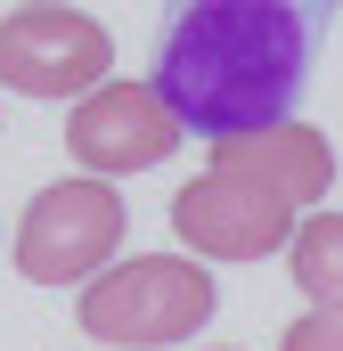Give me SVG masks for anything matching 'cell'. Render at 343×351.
Masks as SVG:
<instances>
[{
    "instance_id": "1",
    "label": "cell",
    "mask_w": 343,
    "mask_h": 351,
    "mask_svg": "<svg viewBox=\"0 0 343 351\" xmlns=\"http://www.w3.org/2000/svg\"><path fill=\"white\" fill-rule=\"evenodd\" d=\"M327 33V0H180L156 49V90L196 139L294 114Z\"/></svg>"
},
{
    "instance_id": "2",
    "label": "cell",
    "mask_w": 343,
    "mask_h": 351,
    "mask_svg": "<svg viewBox=\"0 0 343 351\" xmlns=\"http://www.w3.org/2000/svg\"><path fill=\"white\" fill-rule=\"evenodd\" d=\"M213 278L188 254H131V262H106L82 286L74 319H82L98 343L115 351H156V343H188L204 319H213Z\"/></svg>"
},
{
    "instance_id": "3",
    "label": "cell",
    "mask_w": 343,
    "mask_h": 351,
    "mask_svg": "<svg viewBox=\"0 0 343 351\" xmlns=\"http://www.w3.org/2000/svg\"><path fill=\"white\" fill-rule=\"evenodd\" d=\"M123 229H131L123 188H106V172H74V180H49L25 204L8 254H16V269L33 286H90L123 254Z\"/></svg>"
},
{
    "instance_id": "4",
    "label": "cell",
    "mask_w": 343,
    "mask_h": 351,
    "mask_svg": "<svg viewBox=\"0 0 343 351\" xmlns=\"http://www.w3.org/2000/svg\"><path fill=\"white\" fill-rule=\"evenodd\" d=\"M115 66V33L74 0H16L0 16V90L16 98H82Z\"/></svg>"
},
{
    "instance_id": "5",
    "label": "cell",
    "mask_w": 343,
    "mask_h": 351,
    "mask_svg": "<svg viewBox=\"0 0 343 351\" xmlns=\"http://www.w3.org/2000/svg\"><path fill=\"white\" fill-rule=\"evenodd\" d=\"M294 221H303L294 196L261 188L254 172H221V164L196 172L180 196H172V229H180V245L204 254V262H261V254H286V245H294Z\"/></svg>"
},
{
    "instance_id": "6",
    "label": "cell",
    "mask_w": 343,
    "mask_h": 351,
    "mask_svg": "<svg viewBox=\"0 0 343 351\" xmlns=\"http://www.w3.org/2000/svg\"><path fill=\"white\" fill-rule=\"evenodd\" d=\"M188 139L180 106H172L156 82H106L74 98V123H66V147L82 172H106V180H131V172H156L172 147Z\"/></svg>"
},
{
    "instance_id": "7",
    "label": "cell",
    "mask_w": 343,
    "mask_h": 351,
    "mask_svg": "<svg viewBox=\"0 0 343 351\" xmlns=\"http://www.w3.org/2000/svg\"><path fill=\"white\" fill-rule=\"evenodd\" d=\"M213 147V164L221 172H254L261 188H278V196H294L303 213L335 188V147H327V131H311V123H254V131H221V139H204Z\"/></svg>"
},
{
    "instance_id": "8",
    "label": "cell",
    "mask_w": 343,
    "mask_h": 351,
    "mask_svg": "<svg viewBox=\"0 0 343 351\" xmlns=\"http://www.w3.org/2000/svg\"><path fill=\"white\" fill-rule=\"evenodd\" d=\"M286 269L303 286V302H343V213H303L294 221V245H286Z\"/></svg>"
},
{
    "instance_id": "9",
    "label": "cell",
    "mask_w": 343,
    "mask_h": 351,
    "mask_svg": "<svg viewBox=\"0 0 343 351\" xmlns=\"http://www.w3.org/2000/svg\"><path fill=\"white\" fill-rule=\"evenodd\" d=\"M278 351H343V302H311V319H294Z\"/></svg>"
},
{
    "instance_id": "10",
    "label": "cell",
    "mask_w": 343,
    "mask_h": 351,
    "mask_svg": "<svg viewBox=\"0 0 343 351\" xmlns=\"http://www.w3.org/2000/svg\"><path fill=\"white\" fill-rule=\"evenodd\" d=\"M98 351H115V343H98Z\"/></svg>"
}]
</instances>
